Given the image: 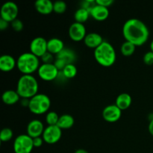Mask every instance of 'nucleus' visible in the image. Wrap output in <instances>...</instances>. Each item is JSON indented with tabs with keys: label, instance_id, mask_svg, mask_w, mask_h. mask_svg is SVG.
<instances>
[{
	"label": "nucleus",
	"instance_id": "1",
	"mask_svg": "<svg viewBox=\"0 0 153 153\" xmlns=\"http://www.w3.org/2000/svg\"><path fill=\"white\" fill-rule=\"evenodd\" d=\"M123 35L126 41L139 46L146 43L148 40L149 30L143 21L137 18H131L123 24Z\"/></svg>",
	"mask_w": 153,
	"mask_h": 153
},
{
	"label": "nucleus",
	"instance_id": "2",
	"mask_svg": "<svg viewBox=\"0 0 153 153\" xmlns=\"http://www.w3.org/2000/svg\"><path fill=\"white\" fill-rule=\"evenodd\" d=\"M94 58L100 65L111 67L116 61V51L111 43L104 40L100 46L94 49Z\"/></svg>",
	"mask_w": 153,
	"mask_h": 153
},
{
	"label": "nucleus",
	"instance_id": "3",
	"mask_svg": "<svg viewBox=\"0 0 153 153\" xmlns=\"http://www.w3.org/2000/svg\"><path fill=\"white\" fill-rule=\"evenodd\" d=\"M39 85L32 75H22L17 82L16 91L22 99H31L37 94Z\"/></svg>",
	"mask_w": 153,
	"mask_h": 153
},
{
	"label": "nucleus",
	"instance_id": "4",
	"mask_svg": "<svg viewBox=\"0 0 153 153\" xmlns=\"http://www.w3.org/2000/svg\"><path fill=\"white\" fill-rule=\"evenodd\" d=\"M39 58L30 52L21 54L16 60V67L22 75H31L40 67Z\"/></svg>",
	"mask_w": 153,
	"mask_h": 153
},
{
	"label": "nucleus",
	"instance_id": "5",
	"mask_svg": "<svg viewBox=\"0 0 153 153\" xmlns=\"http://www.w3.org/2000/svg\"><path fill=\"white\" fill-rule=\"evenodd\" d=\"M51 106V100L44 94H37L30 99L28 109L31 113L40 115L46 113Z\"/></svg>",
	"mask_w": 153,
	"mask_h": 153
},
{
	"label": "nucleus",
	"instance_id": "6",
	"mask_svg": "<svg viewBox=\"0 0 153 153\" xmlns=\"http://www.w3.org/2000/svg\"><path fill=\"white\" fill-rule=\"evenodd\" d=\"M13 148L15 153H31L34 148L33 138L27 134H19L14 139Z\"/></svg>",
	"mask_w": 153,
	"mask_h": 153
},
{
	"label": "nucleus",
	"instance_id": "7",
	"mask_svg": "<svg viewBox=\"0 0 153 153\" xmlns=\"http://www.w3.org/2000/svg\"><path fill=\"white\" fill-rule=\"evenodd\" d=\"M19 13V7L15 2L11 1H7L2 4L0 10V15L1 19H4L7 22H11L14 19H17Z\"/></svg>",
	"mask_w": 153,
	"mask_h": 153
},
{
	"label": "nucleus",
	"instance_id": "8",
	"mask_svg": "<svg viewBox=\"0 0 153 153\" xmlns=\"http://www.w3.org/2000/svg\"><path fill=\"white\" fill-rule=\"evenodd\" d=\"M39 77L46 82L53 81L58 77L59 70L54 64H43L37 70Z\"/></svg>",
	"mask_w": 153,
	"mask_h": 153
},
{
	"label": "nucleus",
	"instance_id": "9",
	"mask_svg": "<svg viewBox=\"0 0 153 153\" xmlns=\"http://www.w3.org/2000/svg\"><path fill=\"white\" fill-rule=\"evenodd\" d=\"M62 135V129L60 128L57 125L48 126L45 128L42 137L44 142L49 144H54L59 141Z\"/></svg>",
	"mask_w": 153,
	"mask_h": 153
},
{
	"label": "nucleus",
	"instance_id": "10",
	"mask_svg": "<svg viewBox=\"0 0 153 153\" xmlns=\"http://www.w3.org/2000/svg\"><path fill=\"white\" fill-rule=\"evenodd\" d=\"M47 41L43 37H36L30 43V52L38 58H41L47 51Z\"/></svg>",
	"mask_w": 153,
	"mask_h": 153
},
{
	"label": "nucleus",
	"instance_id": "11",
	"mask_svg": "<svg viewBox=\"0 0 153 153\" xmlns=\"http://www.w3.org/2000/svg\"><path fill=\"white\" fill-rule=\"evenodd\" d=\"M68 34L70 39L74 41H81L86 37V28L83 23L75 22L70 25Z\"/></svg>",
	"mask_w": 153,
	"mask_h": 153
},
{
	"label": "nucleus",
	"instance_id": "12",
	"mask_svg": "<svg viewBox=\"0 0 153 153\" xmlns=\"http://www.w3.org/2000/svg\"><path fill=\"white\" fill-rule=\"evenodd\" d=\"M122 115V111L116 105H107L102 111V117L108 123H115L119 120Z\"/></svg>",
	"mask_w": 153,
	"mask_h": 153
},
{
	"label": "nucleus",
	"instance_id": "13",
	"mask_svg": "<svg viewBox=\"0 0 153 153\" xmlns=\"http://www.w3.org/2000/svg\"><path fill=\"white\" fill-rule=\"evenodd\" d=\"M44 126L42 121L39 120H32L28 123L27 126V134L32 138L41 137L44 131Z\"/></svg>",
	"mask_w": 153,
	"mask_h": 153
},
{
	"label": "nucleus",
	"instance_id": "14",
	"mask_svg": "<svg viewBox=\"0 0 153 153\" xmlns=\"http://www.w3.org/2000/svg\"><path fill=\"white\" fill-rule=\"evenodd\" d=\"M90 14L94 19L97 21L105 20L109 16L108 7H104L96 3L95 5L90 10Z\"/></svg>",
	"mask_w": 153,
	"mask_h": 153
},
{
	"label": "nucleus",
	"instance_id": "15",
	"mask_svg": "<svg viewBox=\"0 0 153 153\" xmlns=\"http://www.w3.org/2000/svg\"><path fill=\"white\" fill-rule=\"evenodd\" d=\"M104 41L102 37L100 34L96 32H91L87 34L86 37L84 39V43L88 47L97 49L99 46Z\"/></svg>",
	"mask_w": 153,
	"mask_h": 153
},
{
	"label": "nucleus",
	"instance_id": "16",
	"mask_svg": "<svg viewBox=\"0 0 153 153\" xmlns=\"http://www.w3.org/2000/svg\"><path fill=\"white\" fill-rule=\"evenodd\" d=\"M16 66V61L12 55L5 54L0 57V70L2 71H11Z\"/></svg>",
	"mask_w": 153,
	"mask_h": 153
},
{
	"label": "nucleus",
	"instance_id": "17",
	"mask_svg": "<svg viewBox=\"0 0 153 153\" xmlns=\"http://www.w3.org/2000/svg\"><path fill=\"white\" fill-rule=\"evenodd\" d=\"M64 49V42L58 37H52L47 41V51L52 55H57Z\"/></svg>",
	"mask_w": 153,
	"mask_h": 153
},
{
	"label": "nucleus",
	"instance_id": "18",
	"mask_svg": "<svg viewBox=\"0 0 153 153\" xmlns=\"http://www.w3.org/2000/svg\"><path fill=\"white\" fill-rule=\"evenodd\" d=\"M53 4L51 0H37L34 2V7L38 13L47 15L53 11Z\"/></svg>",
	"mask_w": 153,
	"mask_h": 153
},
{
	"label": "nucleus",
	"instance_id": "19",
	"mask_svg": "<svg viewBox=\"0 0 153 153\" xmlns=\"http://www.w3.org/2000/svg\"><path fill=\"white\" fill-rule=\"evenodd\" d=\"M132 102L131 97L127 93H122L119 94L116 99L115 105L120 109L121 111L126 110L130 107Z\"/></svg>",
	"mask_w": 153,
	"mask_h": 153
},
{
	"label": "nucleus",
	"instance_id": "20",
	"mask_svg": "<svg viewBox=\"0 0 153 153\" xmlns=\"http://www.w3.org/2000/svg\"><path fill=\"white\" fill-rule=\"evenodd\" d=\"M19 94L16 91H13V90H7L4 91L1 96V99L4 104L6 105H13L16 104L18 101L19 100Z\"/></svg>",
	"mask_w": 153,
	"mask_h": 153
},
{
	"label": "nucleus",
	"instance_id": "21",
	"mask_svg": "<svg viewBox=\"0 0 153 153\" xmlns=\"http://www.w3.org/2000/svg\"><path fill=\"white\" fill-rule=\"evenodd\" d=\"M75 120L72 115L64 114L60 116L57 126L61 129H68L73 126Z\"/></svg>",
	"mask_w": 153,
	"mask_h": 153
},
{
	"label": "nucleus",
	"instance_id": "22",
	"mask_svg": "<svg viewBox=\"0 0 153 153\" xmlns=\"http://www.w3.org/2000/svg\"><path fill=\"white\" fill-rule=\"evenodd\" d=\"M56 58L62 59L67 63V64H73L74 60L76 59V55L73 51L69 49H64L59 54L56 55Z\"/></svg>",
	"mask_w": 153,
	"mask_h": 153
},
{
	"label": "nucleus",
	"instance_id": "23",
	"mask_svg": "<svg viewBox=\"0 0 153 153\" xmlns=\"http://www.w3.org/2000/svg\"><path fill=\"white\" fill-rule=\"evenodd\" d=\"M90 11L84 7H79L78 10H76L74 14V18L76 22L83 23L86 22L90 16Z\"/></svg>",
	"mask_w": 153,
	"mask_h": 153
},
{
	"label": "nucleus",
	"instance_id": "24",
	"mask_svg": "<svg viewBox=\"0 0 153 153\" xmlns=\"http://www.w3.org/2000/svg\"><path fill=\"white\" fill-rule=\"evenodd\" d=\"M135 45L126 40V41L123 43L122 46H121V53H122L123 55H124V56H131V55H132L133 54H134V51H135Z\"/></svg>",
	"mask_w": 153,
	"mask_h": 153
},
{
	"label": "nucleus",
	"instance_id": "25",
	"mask_svg": "<svg viewBox=\"0 0 153 153\" xmlns=\"http://www.w3.org/2000/svg\"><path fill=\"white\" fill-rule=\"evenodd\" d=\"M61 73L67 79H73L77 74V67L73 64H67L64 70L61 71Z\"/></svg>",
	"mask_w": 153,
	"mask_h": 153
},
{
	"label": "nucleus",
	"instance_id": "26",
	"mask_svg": "<svg viewBox=\"0 0 153 153\" xmlns=\"http://www.w3.org/2000/svg\"><path fill=\"white\" fill-rule=\"evenodd\" d=\"M60 116L55 111H49L46 115V122L49 126H55L58 124Z\"/></svg>",
	"mask_w": 153,
	"mask_h": 153
},
{
	"label": "nucleus",
	"instance_id": "27",
	"mask_svg": "<svg viewBox=\"0 0 153 153\" xmlns=\"http://www.w3.org/2000/svg\"><path fill=\"white\" fill-rule=\"evenodd\" d=\"M67 3L61 0L55 1L53 4V11L56 13H64L67 10Z\"/></svg>",
	"mask_w": 153,
	"mask_h": 153
},
{
	"label": "nucleus",
	"instance_id": "28",
	"mask_svg": "<svg viewBox=\"0 0 153 153\" xmlns=\"http://www.w3.org/2000/svg\"><path fill=\"white\" fill-rule=\"evenodd\" d=\"M13 133L12 129L10 128H4L1 129V133H0V140L2 142H7L11 140L13 137Z\"/></svg>",
	"mask_w": 153,
	"mask_h": 153
},
{
	"label": "nucleus",
	"instance_id": "29",
	"mask_svg": "<svg viewBox=\"0 0 153 153\" xmlns=\"http://www.w3.org/2000/svg\"><path fill=\"white\" fill-rule=\"evenodd\" d=\"M143 62L146 64V65H152L153 64V52L152 51H149V52H146L143 55Z\"/></svg>",
	"mask_w": 153,
	"mask_h": 153
},
{
	"label": "nucleus",
	"instance_id": "30",
	"mask_svg": "<svg viewBox=\"0 0 153 153\" xmlns=\"http://www.w3.org/2000/svg\"><path fill=\"white\" fill-rule=\"evenodd\" d=\"M11 26L15 31H21L23 28V23L19 19H16L11 22Z\"/></svg>",
	"mask_w": 153,
	"mask_h": 153
},
{
	"label": "nucleus",
	"instance_id": "31",
	"mask_svg": "<svg viewBox=\"0 0 153 153\" xmlns=\"http://www.w3.org/2000/svg\"><path fill=\"white\" fill-rule=\"evenodd\" d=\"M43 64H54V55L51 54L50 52H47L41 57ZM55 62V61H54Z\"/></svg>",
	"mask_w": 153,
	"mask_h": 153
},
{
	"label": "nucleus",
	"instance_id": "32",
	"mask_svg": "<svg viewBox=\"0 0 153 153\" xmlns=\"http://www.w3.org/2000/svg\"><path fill=\"white\" fill-rule=\"evenodd\" d=\"M54 64L55 65V67L58 69V70H61L62 71L64 70V67L67 65V63L64 61H63L62 59H60V58H56L54 62Z\"/></svg>",
	"mask_w": 153,
	"mask_h": 153
},
{
	"label": "nucleus",
	"instance_id": "33",
	"mask_svg": "<svg viewBox=\"0 0 153 153\" xmlns=\"http://www.w3.org/2000/svg\"><path fill=\"white\" fill-rule=\"evenodd\" d=\"M96 3L104 7H108L114 3V0H96Z\"/></svg>",
	"mask_w": 153,
	"mask_h": 153
},
{
	"label": "nucleus",
	"instance_id": "34",
	"mask_svg": "<svg viewBox=\"0 0 153 153\" xmlns=\"http://www.w3.org/2000/svg\"><path fill=\"white\" fill-rule=\"evenodd\" d=\"M44 140L42 137H37L33 138V144H34V147H40L43 145Z\"/></svg>",
	"mask_w": 153,
	"mask_h": 153
},
{
	"label": "nucleus",
	"instance_id": "35",
	"mask_svg": "<svg viewBox=\"0 0 153 153\" xmlns=\"http://www.w3.org/2000/svg\"><path fill=\"white\" fill-rule=\"evenodd\" d=\"M8 26L9 22L1 18V19H0V30H1V31H4L6 28H7Z\"/></svg>",
	"mask_w": 153,
	"mask_h": 153
},
{
	"label": "nucleus",
	"instance_id": "36",
	"mask_svg": "<svg viewBox=\"0 0 153 153\" xmlns=\"http://www.w3.org/2000/svg\"><path fill=\"white\" fill-rule=\"evenodd\" d=\"M30 102V99H22L21 100V105L22 106H25V107H28L29 105Z\"/></svg>",
	"mask_w": 153,
	"mask_h": 153
},
{
	"label": "nucleus",
	"instance_id": "37",
	"mask_svg": "<svg viewBox=\"0 0 153 153\" xmlns=\"http://www.w3.org/2000/svg\"><path fill=\"white\" fill-rule=\"evenodd\" d=\"M148 128H149V133H150V134L153 136V119L151 120V121L149 122V127H148Z\"/></svg>",
	"mask_w": 153,
	"mask_h": 153
},
{
	"label": "nucleus",
	"instance_id": "38",
	"mask_svg": "<svg viewBox=\"0 0 153 153\" xmlns=\"http://www.w3.org/2000/svg\"><path fill=\"white\" fill-rule=\"evenodd\" d=\"M75 153H89V152L84 149H77V150H76Z\"/></svg>",
	"mask_w": 153,
	"mask_h": 153
},
{
	"label": "nucleus",
	"instance_id": "39",
	"mask_svg": "<svg viewBox=\"0 0 153 153\" xmlns=\"http://www.w3.org/2000/svg\"><path fill=\"white\" fill-rule=\"evenodd\" d=\"M150 49L152 52H153V40L151 41V43H150Z\"/></svg>",
	"mask_w": 153,
	"mask_h": 153
}]
</instances>
